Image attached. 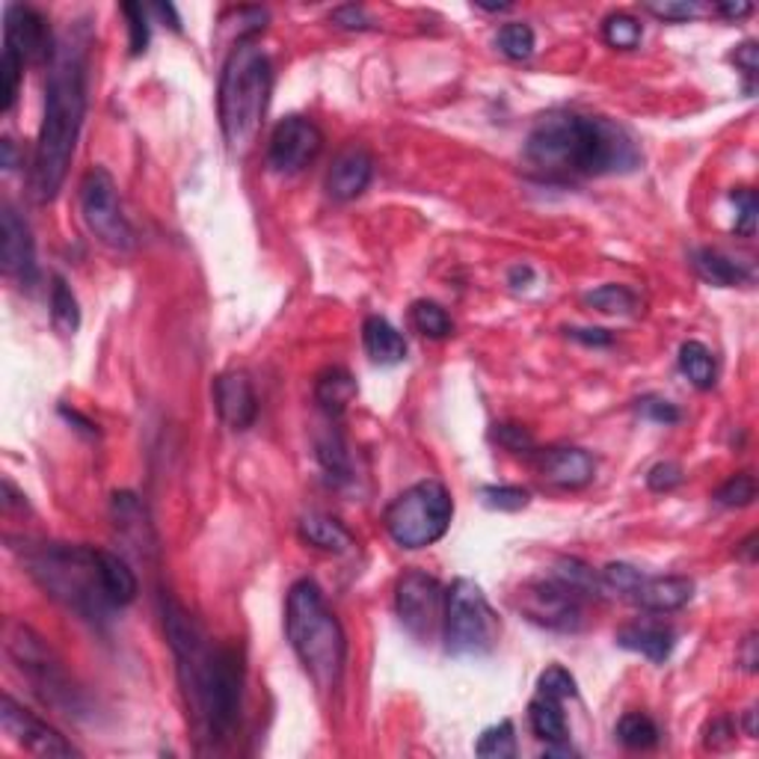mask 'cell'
<instances>
[{
	"instance_id": "43",
	"label": "cell",
	"mask_w": 759,
	"mask_h": 759,
	"mask_svg": "<svg viewBox=\"0 0 759 759\" xmlns=\"http://www.w3.org/2000/svg\"><path fill=\"white\" fill-rule=\"evenodd\" d=\"M537 694H549V697H555V700H569V697L579 694V685H576V677H573L567 668L552 665V668H546L540 673Z\"/></svg>"
},
{
	"instance_id": "11",
	"label": "cell",
	"mask_w": 759,
	"mask_h": 759,
	"mask_svg": "<svg viewBox=\"0 0 759 759\" xmlns=\"http://www.w3.org/2000/svg\"><path fill=\"white\" fill-rule=\"evenodd\" d=\"M395 608H398L403 629L419 641H427L442 626L446 591L425 569H407L395 591Z\"/></svg>"
},
{
	"instance_id": "49",
	"label": "cell",
	"mask_w": 759,
	"mask_h": 759,
	"mask_svg": "<svg viewBox=\"0 0 759 759\" xmlns=\"http://www.w3.org/2000/svg\"><path fill=\"white\" fill-rule=\"evenodd\" d=\"M647 12L665 22H689L700 12V3L694 0H665V3H647Z\"/></svg>"
},
{
	"instance_id": "19",
	"label": "cell",
	"mask_w": 759,
	"mask_h": 759,
	"mask_svg": "<svg viewBox=\"0 0 759 759\" xmlns=\"http://www.w3.org/2000/svg\"><path fill=\"white\" fill-rule=\"evenodd\" d=\"M540 472L549 484H555L561 490H581L596 475V460L584 448H549L540 454Z\"/></svg>"
},
{
	"instance_id": "38",
	"label": "cell",
	"mask_w": 759,
	"mask_h": 759,
	"mask_svg": "<svg viewBox=\"0 0 759 759\" xmlns=\"http://www.w3.org/2000/svg\"><path fill=\"white\" fill-rule=\"evenodd\" d=\"M24 60L18 51H12L10 46H3L0 54V113H10L15 99H18V83H22Z\"/></svg>"
},
{
	"instance_id": "46",
	"label": "cell",
	"mask_w": 759,
	"mask_h": 759,
	"mask_svg": "<svg viewBox=\"0 0 759 759\" xmlns=\"http://www.w3.org/2000/svg\"><path fill=\"white\" fill-rule=\"evenodd\" d=\"M730 200H733V205L738 208L736 232L745 237H754V232H757V193L748 188H742V190H733V193H730Z\"/></svg>"
},
{
	"instance_id": "41",
	"label": "cell",
	"mask_w": 759,
	"mask_h": 759,
	"mask_svg": "<svg viewBox=\"0 0 759 759\" xmlns=\"http://www.w3.org/2000/svg\"><path fill=\"white\" fill-rule=\"evenodd\" d=\"M480 502L487 504L490 511H507V514H516L523 511L531 502V492L525 487H480Z\"/></svg>"
},
{
	"instance_id": "18",
	"label": "cell",
	"mask_w": 759,
	"mask_h": 759,
	"mask_svg": "<svg viewBox=\"0 0 759 759\" xmlns=\"http://www.w3.org/2000/svg\"><path fill=\"white\" fill-rule=\"evenodd\" d=\"M371 179H374V157L365 149L353 145L333 160L326 172V193L338 202H350L369 190Z\"/></svg>"
},
{
	"instance_id": "47",
	"label": "cell",
	"mask_w": 759,
	"mask_h": 759,
	"mask_svg": "<svg viewBox=\"0 0 759 759\" xmlns=\"http://www.w3.org/2000/svg\"><path fill=\"white\" fill-rule=\"evenodd\" d=\"M638 413L649 419V422H656V425H677L682 419L680 407L665 401V398H641L638 401Z\"/></svg>"
},
{
	"instance_id": "23",
	"label": "cell",
	"mask_w": 759,
	"mask_h": 759,
	"mask_svg": "<svg viewBox=\"0 0 759 759\" xmlns=\"http://www.w3.org/2000/svg\"><path fill=\"white\" fill-rule=\"evenodd\" d=\"M357 391L359 386H357V380H353V374H350L347 369L333 365V369H326L318 374V383H314V401H318V407H321L326 415L338 419L350 403L357 401Z\"/></svg>"
},
{
	"instance_id": "36",
	"label": "cell",
	"mask_w": 759,
	"mask_h": 759,
	"mask_svg": "<svg viewBox=\"0 0 759 759\" xmlns=\"http://www.w3.org/2000/svg\"><path fill=\"white\" fill-rule=\"evenodd\" d=\"M410 321H413L415 330H419L422 335H427V338H448V335L454 333V324H451V318H448V312L439 306V303H430V300L413 303V309H410Z\"/></svg>"
},
{
	"instance_id": "37",
	"label": "cell",
	"mask_w": 759,
	"mask_h": 759,
	"mask_svg": "<svg viewBox=\"0 0 759 759\" xmlns=\"http://www.w3.org/2000/svg\"><path fill=\"white\" fill-rule=\"evenodd\" d=\"M584 303L603 314H632L638 306V297L626 285H603V288L584 294Z\"/></svg>"
},
{
	"instance_id": "35",
	"label": "cell",
	"mask_w": 759,
	"mask_h": 759,
	"mask_svg": "<svg viewBox=\"0 0 759 759\" xmlns=\"http://www.w3.org/2000/svg\"><path fill=\"white\" fill-rule=\"evenodd\" d=\"M641 36H644V27L629 12H615V15H608L603 22V39L612 48H617V51L638 48L641 46Z\"/></svg>"
},
{
	"instance_id": "31",
	"label": "cell",
	"mask_w": 759,
	"mask_h": 759,
	"mask_svg": "<svg viewBox=\"0 0 759 759\" xmlns=\"http://www.w3.org/2000/svg\"><path fill=\"white\" fill-rule=\"evenodd\" d=\"M552 579L561 581L564 588L576 593V596H600L603 593V581L593 573L584 561L579 558H561L555 567H552Z\"/></svg>"
},
{
	"instance_id": "28",
	"label": "cell",
	"mask_w": 759,
	"mask_h": 759,
	"mask_svg": "<svg viewBox=\"0 0 759 759\" xmlns=\"http://www.w3.org/2000/svg\"><path fill=\"white\" fill-rule=\"evenodd\" d=\"M99 558H101V576H104V588H107V596H111L113 608H125V605L134 603L137 591H140L134 569L128 567L119 555L104 552V549H101Z\"/></svg>"
},
{
	"instance_id": "2",
	"label": "cell",
	"mask_w": 759,
	"mask_h": 759,
	"mask_svg": "<svg viewBox=\"0 0 759 759\" xmlns=\"http://www.w3.org/2000/svg\"><path fill=\"white\" fill-rule=\"evenodd\" d=\"M87 46L90 39L83 30L68 27L56 36L54 56L48 63L46 113L30 164V196L39 205L56 200L75 157L87 116Z\"/></svg>"
},
{
	"instance_id": "29",
	"label": "cell",
	"mask_w": 759,
	"mask_h": 759,
	"mask_svg": "<svg viewBox=\"0 0 759 759\" xmlns=\"http://www.w3.org/2000/svg\"><path fill=\"white\" fill-rule=\"evenodd\" d=\"M318 460H321V466H324V472L330 475V480H333L335 487H345V484H353V458H350V448H347L345 436L335 434V430H330V434H324L321 439H318Z\"/></svg>"
},
{
	"instance_id": "22",
	"label": "cell",
	"mask_w": 759,
	"mask_h": 759,
	"mask_svg": "<svg viewBox=\"0 0 759 759\" xmlns=\"http://www.w3.org/2000/svg\"><path fill=\"white\" fill-rule=\"evenodd\" d=\"M362 345H365V353H369L371 362H377V365H398V362L407 359L403 335L386 318H380V314L365 318V324H362Z\"/></svg>"
},
{
	"instance_id": "21",
	"label": "cell",
	"mask_w": 759,
	"mask_h": 759,
	"mask_svg": "<svg viewBox=\"0 0 759 759\" xmlns=\"http://www.w3.org/2000/svg\"><path fill=\"white\" fill-rule=\"evenodd\" d=\"M111 514H113V525L116 531L131 543V546H143L145 543H155L152 537V525H149V514H145V504L140 502V496L134 492H113L111 502Z\"/></svg>"
},
{
	"instance_id": "7",
	"label": "cell",
	"mask_w": 759,
	"mask_h": 759,
	"mask_svg": "<svg viewBox=\"0 0 759 759\" xmlns=\"http://www.w3.org/2000/svg\"><path fill=\"white\" fill-rule=\"evenodd\" d=\"M454 516V502L446 484L439 480H419L410 490H403L386 507V531L401 549H427L442 540Z\"/></svg>"
},
{
	"instance_id": "12",
	"label": "cell",
	"mask_w": 759,
	"mask_h": 759,
	"mask_svg": "<svg viewBox=\"0 0 759 759\" xmlns=\"http://www.w3.org/2000/svg\"><path fill=\"white\" fill-rule=\"evenodd\" d=\"M324 149V131L309 116H285L268 143V167L280 176H294L312 164Z\"/></svg>"
},
{
	"instance_id": "32",
	"label": "cell",
	"mask_w": 759,
	"mask_h": 759,
	"mask_svg": "<svg viewBox=\"0 0 759 759\" xmlns=\"http://www.w3.org/2000/svg\"><path fill=\"white\" fill-rule=\"evenodd\" d=\"M617 738L629 750H649L659 745V726L644 712H629L617 721Z\"/></svg>"
},
{
	"instance_id": "44",
	"label": "cell",
	"mask_w": 759,
	"mask_h": 759,
	"mask_svg": "<svg viewBox=\"0 0 759 759\" xmlns=\"http://www.w3.org/2000/svg\"><path fill=\"white\" fill-rule=\"evenodd\" d=\"M492 439L507 451H514V454H535L537 451L535 436L523 425H496L492 427Z\"/></svg>"
},
{
	"instance_id": "8",
	"label": "cell",
	"mask_w": 759,
	"mask_h": 759,
	"mask_svg": "<svg viewBox=\"0 0 759 759\" xmlns=\"http://www.w3.org/2000/svg\"><path fill=\"white\" fill-rule=\"evenodd\" d=\"M446 649L458 659H478L496 647L499 617L487 603V593L472 579H458L446 591V615H442Z\"/></svg>"
},
{
	"instance_id": "48",
	"label": "cell",
	"mask_w": 759,
	"mask_h": 759,
	"mask_svg": "<svg viewBox=\"0 0 759 759\" xmlns=\"http://www.w3.org/2000/svg\"><path fill=\"white\" fill-rule=\"evenodd\" d=\"M682 478H685V475H682L680 463L665 460V463H656V466L647 472V487L653 492H670L680 487Z\"/></svg>"
},
{
	"instance_id": "53",
	"label": "cell",
	"mask_w": 759,
	"mask_h": 759,
	"mask_svg": "<svg viewBox=\"0 0 759 759\" xmlns=\"http://www.w3.org/2000/svg\"><path fill=\"white\" fill-rule=\"evenodd\" d=\"M567 335L569 338H576V342H581V345H612V333H608V330H579V326H573V330H567Z\"/></svg>"
},
{
	"instance_id": "4",
	"label": "cell",
	"mask_w": 759,
	"mask_h": 759,
	"mask_svg": "<svg viewBox=\"0 0 759 759\" xmlns=\"http://www.w3.org/2000/svg\"><path fill=\"white\" fill-rule=\"evenodd\" d=\"M270 90H273L270 56L253 36H241L232 54L226 56L220 92H217L220 128H223L226 149L232 155L244 157L256 145L265 113H268Z\"/></svg>"
},
{
	"instance_id": "51",
	"label": "cell",
	"mask_w": 759,
	"mask_h": 759,
	"mask_svg": "<svg viewBox=\"0 0 759 759\" xmlns=\"http://www.w3.org/2000/svg\"><path fill=\"white\" fill-rule=\"evenodd\" d=\"M730 60L736 63L748 78H754L759 72V48H757V42H745V46H738L733 54H730Z\"/></svg>"
},
{
	"instance_id": "52",
	"label": "cell",
	"mask_w": 759,
	"mask_h": 759,
	"mask_svg": "<svg viewBox=\"0 0 759 759\" xmlns=\"http://www.w3.org/2000/svg\"><path fill=\"white\" fill-rule=\"evenodd\" d=\"M733 724L726 721V718H715L712 724H709V738H706V745L709 748H724V745H730L733 742Z\"/></svg>"
},
{
	"instance_id": "3",
	"label": "cell",
	"mask_w": 759,
	"mask_h": 759,
	"mask_svg": "<svg viewBox=\"0 0 759 759\" xmlns=\"http://www.w3.org/2000/svg\"><path fill=\"white\" fill-rule=\"evenodd\" d=\"M525 160L546 179H596L641 167V149L615 119L555 111L531 128Z\"/></svg>"
},
{
	"instance_id": "54",
	"label": "cell",
	"mask_w": 759,
	"mask_h": 759,
	"mask_svg": "<svg viewBox=\"0 0 759 759\" xmlns=\"http://www.w3.org/2000/svg\"><path fill=\"white\" fill-rule=\"evenodd\" d=\"M718 12H721L724 18H733V22H738V18L750 15V12H754V7H750V3H745V0H736V3H733V0H726V3H721V7H718Z\"/></svg>"
},
{
	"instance_id": "16",
	"label": "cell",
	"mask_w": 759,
	"mask_h": 759,
	"mask_svg": "<svg viewBox=\"0 0 759 759\" xmlns=\"http://www.w3.org/2000/svg\"><path fill=\"white\" fill-rule=\"evenodd\" d=\"M0 265L12 280L34 285L36 280V244L34 232L22 214L12 205H3L0 211Z\"/></svg>"
},
{
	"instance_id": "25",
	"label": "cell",
	"mask_w": 759,
	"mask_h": 759,
	"mask_svg": "<svg viewBox=\"0 0 759 759\" xmlns=\"http://www.w3.org/2000/svg\"><path fill=\"white\" fill-rule=\"evenodd\" d=\"M300 537L303 543L321 549V552H333V555H347L353 552V535L347 531L345 525L326 514H309L300 519Z\"/></svg>"
},
{
	"instance_id": "27",
	"label": "cell",
	"mask_w": 759,
	"mask_h": 759,
	"mask_svg": "<svg viewBox=\"0 0 759 759\" xmlns=\"http://www.w3.org/2000/svg\"><path fill=\"white\" fill-rule=\"evenodd\" d=\"M692 265L697 270V276L715 285V288H730V285H742V282L750 280L748 268L742 261H733L730 256L718 253V249H709V246L694 249Z\"/></svg>"
},
{
	"instance_id": "33",
	"label": "cell",
	"mask_w": 759,
	"mask_h": 759,
	"mask_svg": "<svg viewBox=\"0 0 759 759\" xmlns=\"http://www.w3.org/2000/svg\"><path fill=\"white\" fill-rule=\"evenodd\" d=\"M51 321L63 335H75L80 326L78 297L72 294L63 276H54V285H51Z\"/></svg>"
},
{
	"instance_id": "14",
	"label": "cell",
	"mask_w": 759,
	"mask_h": 759,
	"mask_svg": "<svg viewBox=\"0 0 759 759\" xmlns=\"http://www.w3.org/2000/svg\"><path fill=\"white\" fill-rule=\"evenodd\" d=\"M0 726L18 748L30 750L36 757H80V750L66 736H60L54 726L15 704L10 694H3L0 700Z\"/></svg>"
},
{
	"instance_id": "30",
	"label": "cell",
	"mask_w": 759,
	"mask_h": 759,
	"mask_svg": "<svg viewBox=\"0 0 759 759\" xmlns=\"http://www.w3.org/2000/svg\"><path fill=\"white\" fill-rule=\"evenodd\" d=\"M680 371L692 380L697 389H712L715 377H718L712 350L704 342H685L680 347Z\"/></svg>"
},
{
	"instance_id": "57",
	"label": "cell",
	"mask_w": 759,
	"mask_h": 759,
	"mask_svg": "<svg viewBox=\"0 0 759 759\" xmlns=\"http://www.w3.org/2000/svg\"><path fill=\"white\" fill-rule=\"evenodd\" d=\"M478 10H487V12H504L511 10V3H475Z\"/></svg>"
},
{
	"instance_id": "24",
	"label": "cell",
	"mask_w": 759,
	"mask_h": 759,
	"mask_svg": "<svg viewBox=\"0 0 759 759\" xmlns=\"http://www.w3.org/2000/svg\"><path fill=\"white\" fill-rule=\"evenodd\" d=\"M617 647L632 649V653H641L644 659L649 661H665L673 649V632L668 626L659 623H635V626H623L617 632Z\"/></svg>"
},
{
	"instance_id": "45",
	"label": "cell",
	"mask_w": 759,
	"mask_h": 759,
	"mask_svg": "<svg viewBox=\"0 0 759 759\" xmlns=\"http://www.w3.org/2000/svg\"><path fill=\"white\" fill-rule=\"evenodd\" d=\"M123 15L128 18V46L131 54H143L149 46V18H145L143 3H123Z\"/></svg>"
},
{
	"instance_id": "55",
	"label": "cell",
	"mask_w": 759,
	"mask_h": 759,
	"mask_svg": "<svg viewBox=\"0 0 759 759\" xmlns=\"http://www.w3.org/2000/svg\"><path fill=\"white\" fill-rule=\"evenodd\" d=\"M0 152H3V160H0V167H3V169L15 167V143H12V140H3V143H0Z\"/></svg>"
},
{
	"instance_id": "40",
	"label": "cell",
	"mask_w": 759,
	"mask_h": 759,
	"mask_svg": "<svg viewBox=\"0 0 759 759\" xmlns=\"http://www.w3.org/2000/svg\"><path fill=\"white\" fill-rule=\"evenodd\" d=\"M641 579H644V573L632 567V564H623V561L605 564L603 573H600V581H603V593H612V596H623V600H629V596H632V591H635L638 581Z\"/></svg>"
},
{
	"instance_id": "13",
	"label": "cell",
	"mask_w": 759,
	"mask_h": 759,
	"mask_svg": "<svg viewBox=\"0 0 759 759\" xmlns=\"http://www.w3.org/2000/svg\"><path fill=\"white\" fill-rule=\"evenodd\" d=\"M519 605L528 620L555 629V632H576L581 626V596H576L552 576L525 584L519 593Z\"/></svg>"
},
{
	"instance_id": "56",
	"label": "cell",
	"mask_w": 759,
	"mask_h": 759,
	"mask_svg": "<svg viewBox=\"0 0 759 759\" xmlns=\"http://www.w3.org/2000/svg\"><path fill=\"white\" fill-rule=\"evenodd\" d=\"M531 276H535V273H531V268H523V265H519V268L511 270V285H514V288H519V282H528Z\"/></svg>"
},
{
	"instance_id": "9",
	"label": "cell",
	"mask_w": 759,
	"mask_h": 759,
	"mask_svg": "<svg viewBox=\"0 0 759 759\" xmlns=\"http://www.w3.org/2000/svg\"><path fill=\"white\" fill-rule=\"evenodd\" d=\"M3 647L12 665L18 668L22 677L34 685V692L46 700L48 706L56 709H78V692L68 680L63 661L56 659L54 649L48 647L42 638L36 635L30 626L24 623H7L3 632Z\"/></svg>"
},
{
	"instance_id": "15",
	"label": "cell",
	"mask_w": 759,
	"mask_h": 759,
	"mask_svg": "<svg viewBox=\"0 0 759 759\" xmlns=\"http://www.w3.org/2000/svg\"><path fill=\"white\" fill-rule=\"evenodd\" d=\"M3 46L18 51L24 63H51L56 39H51L46 18L34 7L12 3L3 12Z\"/></svg>"
},
{
	"instance_id": "1",
	"label": "cell",
	"mask_w": 759,
	"mask_h": 759,
	"mask_svg": "<svg viewBox=\"0 0 759 759\" xmlns=\"http://www.w3.org/2000/svg\"><path fill=\"white\" fill-rule=\"evenodd\" d=\"M164 629L176 656L179 685L196 738L220 745L235 736L244 704V659L235 647L214 644L196 617L164 600Z\"/></svg>"
},
{
	"instance_id": "5",
	"label": "cell",
	"mask_w": 759,
	"mask_h": 759,
	"mask_svg": "<svg viewBox=\"0 0 759 759\" xmlns=\"http://www.w3.org/2000/svg\"><path fill=\"white\" fill-rule=\"evenodd\" d=\"M285 635L318 692H335L347 665V635L326 608L324 593L312 579L291 584L285 603Z\"/></svg>"
},
{
	"instance_id": "39",
	"label": "cell",
	"mask_w": 759,
	"mask_h": 759,
	"mask_svg": "<svg viewBox=\"0 0 759 759\" xmlns=\"http://www.w3.org/2000/svg\"><path fill=\"white\" fill-rule=\"evenodd\" d=\"M496 46H499V51H502L507 60H528V56L535 54V46H537L535 30L523 22L504 24L502 30H499Z\"/></svg>"
},
{
	"instance_id": "17",
	"label": "cell",
	"mask_w": 759,
	"mask_h": 759,
	"mask_svg": "<svg viewBox=\"0 0 759 759\" xmlns=\"http://www.w3.org/2000/svg\"><path fill=\"white\" fill-rule=\"evenodd\" d=\"M214 403L226 427L246 430L258 415V398L246 371H226L214 380Z\"/></svg>"
},
{
	"instance_id": "34",
	"label": "cell",
	"mask_w": 759,
	"mask_h": 759,
	"mask_svg": "<svg viewBox=\"0 0 759 759\" xmlns=\"http://www.w3.org/2000/svg\"><path fill=\"white\" fill-rule=\"evenodd\" d=\"M475 754L480 759H514L516 757V730L514 721H499L480 733Z\"/></svg>"
},
{
	"instance_id": "10",
	"label": "cell",
	"mask_w": 759,
	"mask_h": 759,
	"mask_svg": "<svg viewBox=\"0 0 759 759\" xmlns=\"http://www.w3.org/2000/svg\"><path fill=\"white\" fill-rule=\"evenodd\" d=\"M80 214L87 229L104 246L119 253L134 246V229L123 211L119 188L104 167L87 169V176L80 179Z\"/></svg>"
},
{
	"instance_id": "42",
	"label": "cell",
	"mask_w": 759,
	"mask_h": 759,
	"mask_svg": "<svg viewBox=\"0 0 759 759\" xmlns=\"http://www.w3.org/2000/svg\"><path fill=\"white\" fill-rule=\"evenodd\" d=\"M754 499H757V478L748 472L733 475L715 492V502L724 504V507H748V504H754Z\"/></svg>"
},
{
	"instance_id": "26",
	"label": "cell",
	"mask_w": 759,
	"mask_h": 759,
	"mask_svg": "<svg viewBox=\"0 0 759 759\" xmlns=\"http://www.w3.org/2000/svg\"><path fill=\"white\" fill-rule=\"evenodd\" d=\"M528 724L535 736L546 745H564L569 742L567 715H564V700H555L549 694H537L528 704Z\"/></svg>"
},
{
	"instance_id": "6",
	"label": "cell",
	"mask_w": 759,
	"mask_h": 759,
	"mask_svg": "<svg viewBox=\"0 0 759 759\" xmlns=\"http://www.w3.org/2000/svg\"><path fill=\"white\" fill-rule=\"evenodd\" d=\"M101 549L68 546V543H39L24 549L27 573L42 591L66 605L83 620L99 623L113 612L111 596L101 576Z\"/></svg>"
},
{
	"instance_id": "20",
	"label": "cell",
	"mask_w": 759,
	"mask_h": 759,
	"mask_svg": "<svg viewBox=\"0 0 759 759\" xmlns=\"http://www.w3.org/2000/svg\"><path fill=\"white\" fill-rule=\"evenodd\" d=\"M692 596L694 581L685 576H644L629 596V603L641 605L644 612L668 615V612H680L682 605L692 603Z\"/></svg>"
},
{
	"instance_id": "50",
	"label": "cell",
	"mask_w": 759,
	"mask_h": 759,
	"mask_svg": "<svg viewBox=\"0 0 759 759\" xmlns=\"http://www.w3.org/2000/svg\"><path fill=\"white\" fill-rule=\"evenodd\" d=\"M333 22L338 24V27H345V30H369L371 27L369 12L362 10V7H357V3L338 7V10L333 12Z\"/></svg>"
}]
</instances>
